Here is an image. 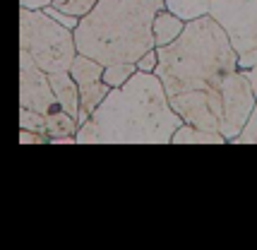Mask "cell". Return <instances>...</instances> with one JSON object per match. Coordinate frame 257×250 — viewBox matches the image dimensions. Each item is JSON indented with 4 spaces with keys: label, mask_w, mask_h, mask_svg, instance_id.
<instances>
[{
    "label": "cell",
    "mask_w": 257,
    "mask_h": 250,
    "mask_svg": "<svg viewBox=\"0 0 257 250\" xmlns=\"http://www.w3.org/2000/svg\"><path fill=\"white\" fill-rule=\"evenodd\" d=\"M157 75L171 108L183 123L219 133L221 128V84L238 70V58L226 32L209 15L185 22L180 36L157 48Z\"/></svg>",
    "instance_id": "1"
},
{
    "label": "cell",
    "mask_w": 257,
    "mask_h": 250,
    "mask_svg": "<svg viewBox=\"0 0 257 250\" xmlns=\"http://www.w3.org/2000/svg\"><path fill=\"white\" fill-rule=\"evenodd\" d=\"M183 123L166 99L154 72L137 70L130 80L106 94V99L77 128V145H171Z\"/></svg>",
    "instance_id": "2"
},
{
    "label": "cell",
    "mask_w": 257,
    "mask_h": 250,
    "mask_svg": "<svg viewBox=\"0 0 257 250\" xmlns=\"http://www.w3.org/2000/svg\"><path fill=\"white\" fill-rule=\"evenodd\" d=\"M164 10V0H99L72 29L79 56L101 65L137 63L157 48L152 22Z\"/></svg>",
    "instance_id": "3"
},
{
    "label": "cell",
    "mask_w": 257,
    "mask_h": 250,
    "mask_svg": "<svg viewBox=\"0 0 257 250\" xmlns=\"http://www.w3.org/2000/svg\"><path fill=\"white\" fill-rule=\"evenodd\" d=\"M20 51H27L46 75L67 72L77 56L72 29L36 8H20Z\"/></svg>",
    "instance_id": "4"
},
{
    "label": "cell",
    "mask_w": 257,
    "mask_h": 250,
    "mask_svg": "<svg viewBox=\"0 0 257 250\" xmlns=\"http://www.w3.org/2000/svg\"><path fill=\"white\" fill-rule=\"evenodd\" d=\"M209 17L228 36L238 70L252 68L257 63V0H212Z\"/></svg>",
    "instance_id": "5"
},
{
    "label": "cell",
    "mask_w": 257,
    "mask_h": 250,
    "mask_svg": "<svg viewBox=\"0 0 257 250\" xmlns=\"http://www.w3.org/2000/svg\"><path fill=\"white\" fill-rule=\"evenodd\" d=\"M255 103L257 99L250 89L245 72L243 70L228 72L221 84V128H219V133L226 137L228 145H233V140L243 133L255 111Z\"/></svg>",
    "instance_id": "6"
},
{
    "label": "cell",
    "mask_w": 257,
    "mask_h": 250,
    "mask_svg": "<svg viewBox=\"0 0 257 250\" xmlns=\"http://www.w3.org/2000/svg\"><path fill=\"white\" fill-rule=\"evenodd\" d=\"M101 72H103L101 63H96V60H91L87 56H79V53L75 56L72 65H70V75H72V80L77 82V89H79V115H77L79 125L89 118L91 111L111 91V87L101 80Z\"/></svg>",
    "instance_id": "7"
},
{
    "label": "cell",
    "mask_w": 257,
    "mask_h": 250,
    "mask_svg": "<svg viewBox=\"0 0 257 250\" xmlns=\"http://www.w3.org/2000/svg\"><path fill=\"white\" fill-rule=\"evenodd\" d=\"M20 106L34 108L39 113L60 108L53 96L48 75L34 63L27 51H20Z\"/></svg>",
    "instance_id": "8"
},
{
    "label": "cell",
    "mask_w": 257,
    "mask_h": 250,
    "mask_svg": "<svg viewBox=\"0 0 257 250\" xmlns=\"http://www.w3.org/2000/svg\"><path fill=\"white\" fill-rule=\"evenodd\" d=\"M48 82H51V89H53V96H56L58 106L70 113L72 118L79 115V89L77 82L72 80L70 70L67 72H51L48 75Z\"/></svg>",
    "instance_id": "9"
},
{
    "label": "cell",
    "mask_w": 257,
    "mask_h": 250,
    "mask_svg": "<svg viewBox=\"0 0 257 250\" xmlns=\"http://www.w3.org/2000/svg\"><path fill=\"white\" fill-rule=\"evenodd\" d=\"M183 27H185V22H183V20H178L173 12H168L166 8H164V10H159L157 17H154V22H152L154 46H157V48H161V46L173 44V41L180 36Z\"/></svg>",
    "instance_id": "10"
},
{
    "label": "cell",
    "mask_w": 257,
    "mask_h": 250,
    "mask_svg": "<svg viewBox=\"0 0 257 250\" xmlns=\"http://www.w3.org/2000/svg\"><path fill=\"white\" fill-rule=\"evenodd\" d=\"M171 145H228L221 133H209L190 123H180L171 135Z\"/></svg>",
    "instance_id": "11"
},
{
    "label": "cell",
    "mask_w": 257,
    "mask_h": 250,
    "mask_svg": "<svg viewBox=\"0 0 257 250\" xmlns=\"http://www.w3.org/2000/svg\"><path fill=\"white\" fill-rule=\"evenodd\" d=\"M77 128V118L65 113L63 108H53V111L46 113V135H48V140L51 137H75Z\"/></svg>",
    "instance_id": "12"
},
{
    "label": "cell",
    "mask_w": 257,
    "mask_h": 250,
    "mask_svg": "<svg viewBox=\"0 0 257 250\" xmlns=\"http://www.w3.org/2000/svg\"><path fill=\"white\" fill-rule=\"evenodd\" d=\"M209 3L212 0H164V8L183 22H192L197 17L209 15Z\"/></svg>",
    "instance_id": "13"
},
{
    "label": "cell",
    "mask_w": 257,
    "mask_h": 250,
    "mask_svg": "<svg viewBox=\"0 0 257 250\" xmlns=\"http://www.w3.org/2000/svg\"><path fill=\"white\" fill-rule=\"evenodd\" d=\"M137 72V65L135 63H111V65H103V72H101V80L106 82L111 89L120 87Z\"/></svg>",
    "instance_id": "14"
},
{
    "label": "cell",
    "mask_w": 257,
    "mask_h": 250,
    "mask_svg": "<svg viewBox=\"0 0 257 250\" xmlns=\"http://www.w3.org/2000/svg\"><path fill=\"white\" fill-rule=\"evenodd\" d=\"M20 128L46 135V113H39V111H34V108L20 106Z\"/></svg>",
    "instance_id": "15"
},
{
    "label": "cell",
    "mask_w": 257,
    "mask_h": 250,
    "mask_svg": "<svg viewBox=\"0 0 257 250\" xmlns=\"http://www.w3.org/2000/svg\"><path fill=\"white\" fill-rule=\"evenodd\" d=\"M96 3L99 0H51L48 5H53L56 10H63L67 15H75V17H84Z\"/></svg>",
    "instance_id": "16"
},
{
    "label": "cell",
    "mask_w": 257,
    "mask_h": 250,
    "mask_svg": "<svg viewBox=\"0 0 257 250\" xmlns=\"http://www.w3.org/2000/svg\"><path fill=\"white\" fill-rule=\"evenodd\" d=\"M233 145H257V103H255V111L250 115L247 125L243 128V133L233 140Z\"/></svg>",
    "instance_id": "17"
},
{
    "label": "cell",
    "mask_w": 257,
    "mask_h": 250,
    "mask_svg": "<svg viewBox=\"0 0 257 250\" xmlns=\"http://www.w3.org/2000/svg\"><path fill=\"white\" fill-rule=\"evenodd\" d=\"M39 10H44L51 20H56L58 24H63V27H67V29H75L79 22V17H75V15H67V12L63 10H56L53 5H44V8H39Z\"/></svg>",
    "instance_id": "18"
},
{
    "label": "cell",
    "mask_w": 257,
    "mask_h": 250,
    "mask_svg": "<svg viewBox=\"0 0 257 250\" xmlns=\"http://www.w3.org/2000/svg\"><path fill=\"white\" fill-rule=\"evenodd\" d=\"M157 63H159L157 48H152V51H147L135 65H137V70H142V72H154V70H157Z\"/></svg>",
    "instance_id": "19"
},
{
    "label": "cell",
    "mask_w": 257,
    "mask_h": 250,
    "mask_svg": "<svg viewBox=\"0 0 257 250\" xmlns=\"http://www.w3.org/2000/svg\"><path fill=\"white\" fill-rule=\"evenodd\" d=\"M20 142H22V145H48V135L32 133V130H22V128H20Z\"/></svg>",
    "instance_id": "20"
},
{
    "label": "cell",
    "mask_w": 257,
    "mask_h": 250,
    "mask_svg": "<svg viewBox=\"0 0 257 250\" xmlns=\"http://www.w3.org/2000/svg\"><path fill=\"white\" fill-rule=\"evenodd\" d=\"M243 72H245L247 82H250V89H252V94H255V99H257V63L252 65V68L243 70Z\"/></svg>",
    "instance_id": "21"
},
{
    "label": "cell",
    "mask_w": 257,
    "mask_h": 250,
    "mask_svg": "<svg viewBox=\"0 0 257 250\" xmlns=\"http://www.w3.org/2000/svg\"><path fill=\"white\" fill-rule=\"evenodd\" d=\"M51 0H20V8H44V5H48Z\"/></svg>",
    "instance_id": "22"
}]
</instances>
